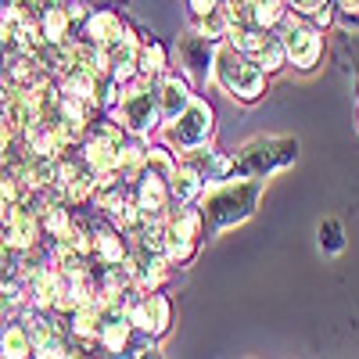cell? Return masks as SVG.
<instances>
[{
  "label": "cell",
  "instance_id": "cell-1",
  "mask_svg": "<svg viewBox=\"0 0 359 359\" xmlns=\"http://www.w3.org/2000/svg\"><path fill=\"white\" fill-rule=\"evenodd\" d=\"M262 194V180L248 176V184H219L201 198V219L216 230L237 226L255 212V201Z\"/></svg>",
  "mask_w": 359,
  "mask_h": 359
},
{
  "label": "cell",
  "instance_id": "cell-2",
  "mask_svg": "<svg viewBox=\"0 0 359 359\" xmlns=\"http://www.w3.org/2000/svg\"><path fill=\"white\" fill-rule=\"evenodd\" d=\"M212 62H216V79H219V86L226 90L230 97H237V101H259L266 94L262 69L252 62L241 47H230V43L216 47Z\"/></svg>",
  "mask_w": 359,
  "mask_h": 359
},
{
  "label": "cell",
  "instance_id": "cell-3",
  "mask_svg": "<svg viewBox=\"0 0 359 359\" xmlns=\"http://www.w3.org/2000/svg\"><path fill=\"white\" fill-rule=\"evenodd\" d=\"M298 155V140L294 137H259L252 144L241 147V155H233L230 176H269L284 165H291Z\"/></svg>",
  "mask_w": 359,
  "mask_h": 359
},
{
  "label": "cell",
  "instance_id": "cell-4",
  "mask_svg": "<svg viewBox=\"0 0 359 359\" xmlns=\"http://www.w3.org/2000/svg\"><path fill=\"white\" fill-rule=\"evenodd\" d=\"M212 133V108L205 101H187V108L176 115V126H169V140L180 147H198Z\"/></svg>",
  "mask_w": 359,
  "mask_h": 359
},
{
  "label": "cell",
  "instance_id": "cell-5",
  "mask_svg": "<svg viewBox=\"0 0 359 359\" xmlns=\"http://www.w3.org/2000/svg\"><path fill=\"white\" fill-rule=\"evenodd\" d=\"M284 54H287L302 72H309V69H316L320 54H323V40L313 33V29H287V36H284Z\"/></svg>",
  "mask_w": 359,
  "mask_h": 359
},
{
  "label": "cell",
  "instance_id": "cell-6",
  "mask_svg": "<svg viewBox=\"0 0 359 359\" xmlns=\"http://www.w3.org/2000/svg\"><path fill=\"white\" fill-rule=\"evenodd\" d=\"M165 248H169V259H176V262L194 259V252H198V216L194 212H184L172 223V230L165 237Z\"/></svg>",
  "mask_w": 359,
  "mask_h": 359
},
{
  "label": "cell",
  "instance_id": "cell-7",
  "mask_svg": "<svg viewBox=\"0 0 359 359\" xmlns=\"http://www.w3.org/2000/svg\"><path fill=\"white\" fill-rule=\"evenodd\" d=\"M123 118L133 133H144L155 126V94L151 90H133L123 97Z\"/></svg>",
  "mask_w": 359,
  "mask_h": 359
},
{
  "label": "cell",
  "instance_id": "cell-8",
  "mask_svg": "<svg viewBox=\"0 0 359 359\" xmlns=\"http://www.w3.org/2000/svg\"><path fill=\"white\" fill-rule=\"evenodd\" d=\"M133 323L140 327L144 334H165V327H169V302L162 294H147L144 302L133 309Z\"/></svg>",
  "mask_w": 359,
  "mask_h": 359
},
{
  "label": "cell",
  "instance_id": "cell-9",
  "mask_svg": "<svg viewBox=\"0 0 359 359\" xmlns=\"http://www.w3.org/2000/svg\"><path fill=\"white\" fill-rule=\"evenodd\" d=\"M187 83L184 79H176V76H169L165 83H162V115L165 118H176L180 111L187 108Z\"/></svg>",
  "mask_w": 359,
  "mask_h": 359
},
{
  "label": "cell",
  "instance_id": "cell-10",
  "mask_svg": "<svg viewBox=\"0 0 359 359\" xmlns=\"http://www.w3.org/2000/svg\"><path fill=\"white\" fill-rule=\"evenodd\" d=\"M0 348H4V355H29L33 352V338H29L25 327H8L0 334Z\"/></svg>",
  "mask_w": 359,
  "mask_h": 359
},
{
  "label": "cell",
  "instance_id": "cell-11",
  "mask_svg": "<svg viewBox=\"0 0 359 359\" xmlns=\"http://www.w3.org/2000/svg\"><path fill=\"white\" fill-rule=\"evenodd\" d=\"M184 57L191 72H205L208 57H212V47H208V40H184Z\"/></svg>",
  "mask_w": 359,
  "mask_h": 359
},
{
  "label": "cell",
  "instance_id": "cell-12",
  "mask_svg": "<svg viewBox=\"0 0 359 359\" xmlns=\"http://www.w3.org/2000/svg\"><path fill=\"white\" fill-rule=\"evenodd\" d=\"M320 245H323L327 252H341V245H345V230H341L338 219H323V223H320Z\"/></svg>",
  "mask_w": 359,
  "mask_h": 359
},
{
  "label": "cell",
  "instance_id": "cell-13",
  "mask_svg": "<svg viewBox=\"0 0 359 359\" xmlns=\"http://www.w3.org/2000/svg\"><path fill=\"white\" fill-rule=\"evenodd\" d=\"M162 65H165L162 43H147V47L140 50V72H144V76H155V72H162Z\"/></svg>",
  "mask_w": 359,
  "mask_h": 359
},
{
  "label": "cell",
  "instance_id": "cell-14",
  "mask_svg": "<svg viewBox=\"0 0 359 359\" xmlns=\"http://www.w3.org/2000/svg\"><path fill=\"white\" fill-rule=\"evenodd\" d=\"M11 8H15L18 15H25V18L40 22L50 8H57V0H11Z\"/></svg>",
  "mask_w": 359,
  "mask_h": 359
},
{
  "label": "cell",
  "instance_id": "cell-15",
  "mask_svg": "<svg viewBox=\"0 0 359 359\" xmlns=\"http://www.w3.org/2000/svg\"><path fill=\"white\" fill-rule=\"evenodd\" d=\"M287 4L302 15H320V8H327V0H287Z\"/></svg>",
  "mask_w": 359,
  "mask_h": 359
}]
</instances>
